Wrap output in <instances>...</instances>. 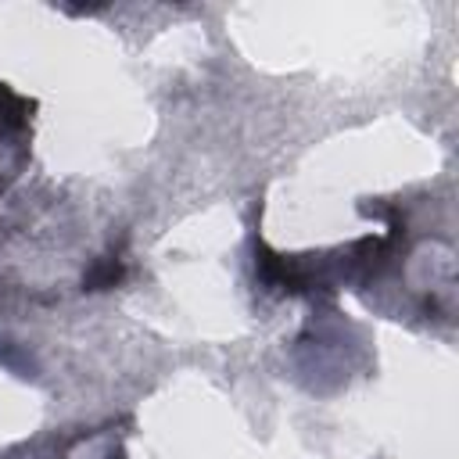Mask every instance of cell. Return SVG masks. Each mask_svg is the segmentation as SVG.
Returning a JSON list of instances; mask_svg holds the SVG:
<instances>
[{"label":"cell","instance_id":"obj_1","mask_svg":"<svg viewBox=\"0 0 459 459\" xmlns=\"http://www.w3.org/2000/svg\"><path fill=\"white\" fill-rule=\"evenodd\" d=\"M29 111H32V100L11 93L7 86H0V133H14V129H25L29 122Z\"/></svg>","mask_w":459,"mask_h":459},{"label":"cell","instance_id":"obj_2","mask_svg":"<svg viewBox=\"0 0 459 459\" xmlns=\"http://www.w3.org/2000/svg\"><path fill=\"white\" fill-rule=\"evenodd\" d=\"M122 276H126L122 258H118V255H104L93 269H86V276H82V290H108V287H115Z\"/></svg>","mask_w":459,"mask_h":459}]
</instances>
